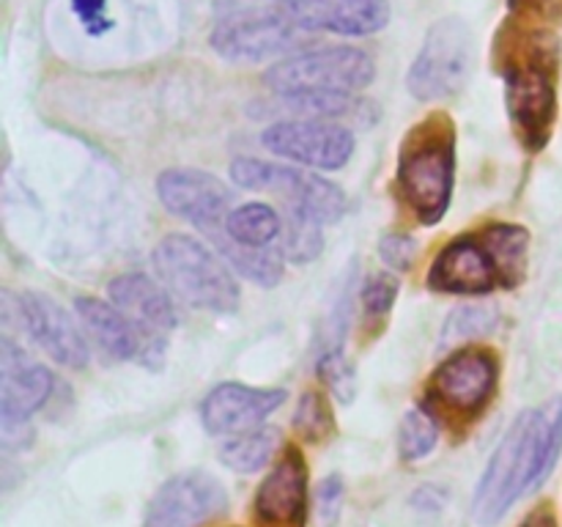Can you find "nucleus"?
<instances>
[{"label":"nucleus","mask_w":562,"mask_h":527,"mask_svg":"<svg viewBox=\"0 0 562 527\" xmlns=\"http://www.w3.org/2000/svg\"><path fill=\"white\" fill-rule=\"evenodd\" d=\"M20 318L25 322L33 344L47 351L55 362L66 368L88 366L86 340L58 302L27 291L20 296Z\"/></svg>","instance_id":"a211bd4d"},{"label":"nucleus","mask_w":562,"mask_h":527,"mask_svg":"<svg viewBox=\"0 0 562 527\" xmlns=\"http://www.w3.org/2000/svg\"><path fill=\"white\" fill-rule=\"evenodd\" d=\"M280 448V431L278 428H256V431L239 434V437L228 439V442L220 448V459L225 461V467H231L234 472H256L263 464L272 461V456Z\"/></svg>","instance_id":"5701e85b"},{"label":"nucleus","mask_w":562,"mask_h":527,"mask_svg":"<svg viewBox=\"0 0 562 527\" xmlns=\"http://www.w3.org/2000/svg\"><path fill=\"white\" fill-rule=\"evenodd\" d=\"M231 176L245 190L274 192V195H289V203L305 206L316 214L322 223H338L346 214V195L338 184L322 176L305 173V170L285 168V165L263 162V159L241 157L231 165Z\"/></svg>","instance_id":"1a4fd4ad"},{"label":"nucleus","mask_w":562,"mask_h":527,"mask_svg":"<svg viewBox=\"0 0 562 527\" xmlns=\"http://www.w3.org/2000/svg\"><path fill=\"white\" fill-rule=\"evenodd\" d=\"M77 20L82 22L88 36H102L113 27V20L108 14V0H71Z\"/></svg>","instance_id":"c756f323"},{"label":"nucleus","mask_w":562,"mask_h":527,"mask_svg":"<svg viewBox=\"0 0 562 527\" xmlns=\"http://www.w3.org/2000/svg\"><path fill=\"white\" fill-rule=\"evenodd\" d=\"M108 294L140 335L143 360L157 366L168 346V335L176 329V307L168 291L159 289L148 274L126 272L110 280Z\"/></svg>","instance_id":"9d476101"},{"label":"nucleus","mask_w":562,"mask_h":527,"mask_svg":"<svg viewBox=\"0 0 562 527\" xmlns=\"http://www.w3.org/2000/svg\"><path fill=\"white\" fill-rule=\"evenodd\" d=\"M300 31L283 5H258L241 0H217L209 44L234 64H263L300 44Z\"/></svg>","instance_id":"423d86ee"},{"label":"nucleus","mask_w":562,"mask_h":527,"mask_svg":"<svg viewBox=\"0 0 562 527\" xmlns=\"http://www.w3.org/2000/svg\"><path fill=\"white\" fill-rule=\"evenodd\" d=\"M157 192L170 214L192 223L209 239L225 231L231 195L223 181L212 173L190 168L165 170L157 181Z\"/></svg>","instance_id":"f8f14e48"},{"label":"nucleus","mask_w":562,"mask_h":527,"mask_svg":"<svg viewBox=\"0 0 562 527\" xmlns=\"http://www.w3.org/2000/svg\"><path fill=\"white\" fill-rule=\"evenodd\" d=\"M510 20L527 22L530 16H552L558 11V0H510Z\"/></svg>","instance_id":"473e14b6"},{"label":"nucleus","mask_w":562,"mask_h":527,"mask_svg":"<svg viewBox=\"0 0 562 527\" xmlns=\"http://www.w3.org/2000/svg\"><path fill=\"white\" fill-rule=\"evenodd\" d=\"M415 239L406 234H387L382 236V245H379V256L393 269H409L412 261H415Z\"/></svg>","instance_id":"7c9ffc66"},{"label":"nucleus","mask_w":562,"mask_h":527,"mask_svg":"<svg viewBox=\"0 0 562 527\" xmlns=\"http://www.w3.org/2000/svg\"><path fill=\"white\" fill-rule=\"evenodd\" d=\"M225 503L223 486L209 472H181L154 494L143 527H198L220 514Z\"/></svg>","instance_id":"ddd939ff"},{"label":"nucleus","mask_w":562,"mask_h":527,"mask_svg":"<svg viewBox=\"0 0 562 527\" xmlns=\"http://www.w3.org/2000/svg\"><path fill=\"white\" fill-rule=\"evenodd\" d=\"M285 401L283 390H261L247 384H220L203 399L201 421L209 434L217 437H239L256 431L261 423Z\"/></svg>","instance_id":"2eb2a0df"},{"label":"nucleus","mask_w":562,"mask_h":527,"mask_svg":"<svg viewBox=\"0 0 562 527\" xmlns=\"http://www.w3.org/2000/svg\"><path fill=\"white\" fill-rule=\"evenodd\" d=\"M497 384V360L492 351L464 349L450 355L434 373V390L456 412L475 415Z\"/></svg>","instance_id":"f3484780"},{"label":"nucleus","mask_w":562,"mask_h":527,"mask_svg":"<svg viewBox=\"0 0 562 527\" xmlns=\"http://www.w3.org/2000/svg\"><path fill=\"white\" fill-rule=\"evenodd\" d=\"M151 261L159 280L184 305L212 313H234L239 307L234 274L203 242L170 234L154 247Z\"/></svg>","instance_id":"39448f33"},{"label":"nucleus","mask_w":562,"mask_h":527,"mask_svg":"<svg viewBox=\"0 0 562 527\" xmlns=\"http://www.w3.org/2000/svg\"><path fill=\"white\" fill-rule=\"evenodd\" d=\"M280 231H283V220L267 203H245V206L234 209L225 220L228 239L241 247H252V250L272 245Z\"/></svg>","instance_id":"412c9836"},{"label":"nucleus","mask_w":562,"mask_h":527,"mask_svg":"<svg viewBox=\"0 0 562 527\" xmlns=\"http://www.w3.org/2000/svg\"><path fill=\"white\" fill-rule=\"evenodd\" d=\"M554 53L547 31H527L510 20L497 38V69L505 80V108L530 148L547 143L554 121Z\"/></svg>","instance_id":"f03ea898"},{"label":"nucleus","mask_w":562,"mask_h":527,"mask_svg":"<svg viewBox=\"0 0 562 527\" xmlns=\"http://www.w3.org/2000/svg\"><path fill=\"white\" fill-rule=\"evenodd\" d=\"M376 77V64L360 47L305 49L278 60L263 75V86L283 97L307 93H360Z\"/></svg>","instance_id":"0eeeda50"},{"label":"nucleus","mask_w":562,"mask_h":527,"mask_svg":"<svg viewBox=\"0 0 562 527\" xmlns=\"http://www.w3.org/2000/svg\"><path fill=\"white\" fill-rule=\"evenodd\" d=\"M307 503V470L302 456L289 450L285 459L269 472L256 494V511L263 522H300Z\"/></svg>","instance_id":"6ab92c4d"},{"label":"nucleus","mask_w":562,"mask_h":527,"mask_svg":"<svg viewBox=\"0 0 562 527\" xmlns=\"http://www.w3.org/2000/svg\"><path fill=\"white\" fill-rule=\"evenodd\" d=\"M269 3H280V5H283V3H289V0H269Z\"/></svg>","instance_id":"f704fd0d"},{"label":"nucleus","mask_w":562,"mask_h":527,"mask_svg":"<svg viewBox=\"0 0 562 527\" xmlns=\"http://www.w3.org/2000/svg\"><path fill=\"white\" fill-rule=\"evenodd\" d=\"M80 324L86 333L91 335L93 344L110 357V360H135L143 357V340L137 329L132 327L130 318L119 311L115 305H108L93 296H80L75 302Z\"/></svg>","instance_id":"aec40b11"},{"label":"nucleus","mask_w":562,"mask_h":527,"mask_svg":"<svg viewBox=\"0 0 562 527\" xmlns=\"http://www.w3.org/2000/svg\"><path fill=\"white\" fill-rule=\"evenodd\" d=\"M494 324V313L492 311H481V307L470 305V307H461L448 324V338H453L456 333L461 335H472V333H486V327Z\"/></svg>","instance_id":"2f4dec72"},{"label":"nucleus","mask_w":562,"mask_h":527,"mask_svg":"<svg viewBox=\"0 0 562 527\" xmlns=\"http://www.w3.org/2000/svg\"><path fill=\"white\" fill-rule=\"evenodd\" d=\"M283 9L302 31L338 36H371L390 22V0H289Z\"/></svg>","instance_id":"dca6fc26"},{"label":"nucleus","mask_w":562,"mask_h":527,"mask_svg":"<svg viewBox=\"0 0 562 527\" xmlns=\"http://www.w3.org/2000/svg\"><path fill=\"white\" fill-rule=\"evenodd\" d=\"M530 234L519 225H492L481 236H459L434 261L428 283L450 294H486L494 285L514 289L525 278Z\"/></svg>","instance_id":"7ed1b4c3"},{"label":"nucleus","mask_w":562,"mask_h":527,"mask_svg":"<svg viewBox=\"0 0 562 527\" xmlns=\"http://www.w3.org/2000/svg\"><path fill=\"white\" fill-rule=\"evenodd\" d=\"M562 450V399L521 412L499 439L475 492L477 525H494L554 470Z\"/></svg>","instance_id":"f257e3e1"},{"label":"nucleus","mask_w":562,"mask_h":527,"mask_svg":"<svg viewBox=\"0 0 562 527\" xmlns=\"http://www.w3.org/2000/svg\"><path fill=\"white\" fill-rule=\"evenodd\" d=\"M521 527H554V519L547 511H538V514H532Z\"/></svg>","instance_id":"72a5a7b5"},{"label":"nucleus","mask_w":562,"mask_h":527,"mask_svg":"<svg viewBox=\"0 0 562 527\" xmlns=\"http://www.w3.org/2000/svg\"><path fill=\"white\" fill-rule=\"evenodd\" d=\"M472 69L475 33L461 16H445L428 27L420 53L406 75V88L420 102H439L464 91Z\"/></svg>","instance_id":"6e6552de"},{"label":"nucleus","mask_w":562,"mask_h":527,"mask_svg":"<svg viewBox=\"0 0 562 527\" xmlns=\"http://www.w3.org/2000/svg\"><path fill=\"white\" fill-rule=\"evenodd\" d=\"M261 143L272 154L322 170H338L355 154V132L322 119L278 121L263 130Z\"/></svg>","instance_id":"9b49d317"},{"label":"nucleus","mask_w":562,"mask_h":527,"mask_svg":"<svg viewBox=\"0 0 562 527\" xmlns=\"http://www.w3.org/2000/svg\"><path fill=\"white\" fill-rule=\"evenodd\" d=\"M322 220L305 206H296L289 203V212H285V225H283V247L285 258L294 264H307L322 253L324 236H322Z\"/></svg>","instance_id":"b1692460"},{"label":"nucleus","mask_w":562,"mask_h":527,"mask_svg":"<svg viewBox=\"0 0 562 527\" xmlns=\"http://www.w3.org/2000/svg\"><path fill=\"white\" fill-rule=\"evenodd\" d=\"M296 431L302 434L311 442L327 437V431L333 428V417H329V406L324 404L318 393H305L300 401V410L294 415Z\"/></svg>","instance_id":"a878e982"},{"label":"nucleus","mask_w":562,"mask_h":527,"mask_svg":"<svg viewBox=\"0 0 562 527\" xmlns=\"http://www.w3.org/2000/svg\"><path fill=\"white\" fill-rule=\"evenodd\" d=\"M439 439V426L434 421L431 412H426L423 406L409 410L401 421L398 428V453L404 461H417L423 456L431 453L437 448Z\"/></svg>","instance_id":"393cba45"},{"label":"nucleus","mask_w":562,"mask_h":527,"mask_svg":"<svg viewBox=\"0 0 562 527\" xmlns=\"http://www.w3.org/2000/svg\"><path fill=\"white\" fill-rule=\"evenodd\" d=\"M318 371H322L324 382L329 384L335 395L340 401H349L351 393H355V371L346 362V357L340 351H329V355H322L318 360Z\"/></svg>","instance_id":"bb28decb"},{"label":"nucleus","mask_w":562,"mask_h":527,"mask_svg":"<svg viewBox=\"0 0 562 527\" xmlns=\"http://www.w3.org/2000/svg\"><path fill=\"white\" fill-rule=\"evenodd\" d=\"M340 503H344V483H340L338 475L324 478L322 486L316 489V508H313V516H316L318 527H333L338 522Z\"/></svg>","instance_id":"cd10ccee"},{"label":"nucleus","mask_w":562,"mask_h":527,"mask_svg":"<svg viewBox=\"0 0 562 527\" xmlns=\"http://www.w3.org/2000/svg\"><path fill=\"white\" fill-rule=\"evenodd\" d=\"M395 296H398V280L390 274H373L362 289V305L371 316H382L393 307Z\"/></svg>","instance_id":"c85d7f7f"},{"label":"nucleus","mask_w":562,"mask_h":527,"mask_svg":"<svg viewBox=\"0 0 562 527\" xmlns=\"http://www.w3.org/2000/svg\"><path fill=\"white\" fill-rule=\"evenodd\" d=\"M53 393V373L38 362L27 360L9 338L0 340V417L3 437L25 428L27 417L42 410Z\"/></svg>","instance_id":"4468645a"},{"label":"nucleus","mask_w":562,"mask_h":527,"mask_svg":"<svg viewBox=\"0 0 562 527\" xmlns=\"http://www.w3.org/2000/svg\"><path fill=\"white\" fill-rule=\"evenodd\" d=\"M456 137L448 115H431L409 132L398 159V192L420 223L445 217L453 195Z\"/></svg>","instance_id":"20e7f679"},{"label":"nucleus","mask_w":562,"mask_h":527,"mask_svg":"<svg viewBox=\"0 0 562 527\" xmlns=\"http://www.w3.org/2000/svg\"><path fill=\"white\" fill-rule=\"evenodd\" d=\"M212 242L220 247L225 261H228L241 278L252 280V283L258 285H267V289H272V285L280 283V278H283V264H280V256L269 250V247H261V250L241 247L236 245V242H231L225 231L214 236Z\"/></svg>","instance_id":"4be33fe9"}]
</instances>
